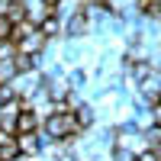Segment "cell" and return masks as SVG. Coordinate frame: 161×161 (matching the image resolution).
Masks as SVG:
<instances>
[{
  "instance_id": "6da1fadb",
  "label": "cell",
  "mask_w": 161,
  "mask_h": 161,
  "mask_svg": "<svg viewBox=\"0 0 161 161\" xmlns=\"http://www.w3.org/2000/svg\"><path fill=\"white\" fill-rule=\"evenodd\" d=\"M42 136H45L48 142H61V139L80 136V126H77L74 110H52V113L42 119Z\"/></svg>"
},
{
  "instance_id": "7a4b0ae2",
  "label": "cell",
  "mask_w": 161,
  "mask_h": 161,
  "mask_svg": "<svg viewBox=\"0 0 161 161\" xmlns=\"http://www.w3.org/2000/svg\"><path fill=\"white\" fill-rule=\"evenodd\" d=\"M87 32H90V19L84 16V13H74V16L64 19V39H74L77 42V39H84Z\"/></svg>"
},
{
  "instance_id": "3957f363",
  "label": "cell",
  "mask_w": 161,
  "mask_h": 161,
  "mask_svg": "<svg viewBox=\"0 0 161 161\" xmlns=\"http://www.w3.org/2000/svg\"><path fill=\"white\" fill-rule=\"evenodd\" d=\"M16 145H19L23 158H39L42 155V136H39V132H23V136H16Z\"/></svg>"
},
{
  "instance_id": "277c9868",
  "label": "cell",
  "mask_w": 161,
  "mask_h": 161,
  "mask_svg": "<svg viewBox=\"0 0 161 161\" xmlns=\"http://www.w3.org/2000/svg\"><path fill=\"white\" fill-rule=\"evenodd\" d=\"M16 48H19V55H36V58H39V55H42V52L48 48V39H45L42 32L36 29V32H32L29 39H23V42H19Z\"/></svg>"
},
{
  "instance_id": "5b68a950",
  "label": "cell",
  "mask_w": 161,
  "mask_h": 161,
  "mask_svg": "<svg viewBox=\"0 0 161 161\" xmlns=\"http://www.w3.org/2000/svg\"><path fill=\"white\" fill-rule=\"evenodd\" d=\"M23 132H42V116H39L36 110H23L19 119H16V136H23Z\"/></svg>"
},
{
  "instance_id": "8992f818",
  "label": "cell",
  "mask_w": 161,
  "mask_h": 161,
  "mask_svg": "<svg viewBox=\"0 0 161 161\" xmlns=\"http://www.w3.org/2000/svg\"><path fill=\"white\" fill-rule=\"evenodd\" d=\"M39 32H42V36L48 39V42H55L58 36H64V19L58 16V13H52V16H45V19H42Z\"/></svg>"
},
{
  "instance_id": "52a82bcc",
  "label": "cell",
  "mask_w": 161,
  "mask_h": 161,
  "mask_svg": "<svg viewBox=\"0 0 161 161\" xmlns=\"http://www.w3.org/2000/svg\"><path fill=\"white\" fill-rule=\"evenodd\" d=\"M3 16H7L13 26H16V23H26V19H29V7H26L23 0H10L7 10H3Z\"/></svg>"
},
{
  "instance_id": "ba28073f",
  "label": "cell",
  "mask_w": 161,
  "mask_h": 161,
  "mask_svg": "<svg viewBox=\"0 0 161 161\" xmlns=\"http://www.w3.org/2000/svg\"><path fill=\"white\" fill-rule=\"evenodd\" d=\"M74 116H77V126L80 129H93V123H97V113H93L90 103H80L77 110H74Z\"/></svg>"
},
{
  "instance_id": "9c48e42d",
  "label": "cell",
  "mask_w": 161,
  "mask_h": 161,
  "mask_svg": "<svg viewBox=\"0 0 161 161\" xmlns=\"http://www.w3.org/2000/svg\"><path fill=\"white\" fill-rule=\"evenodd\" d=\"M16 158H23V155H19V145H16V136H13V139H7L3 145H0V161H16Z\"/></svg>"
},
{
  "instance_id": "30bf717a",
  "label": "cell",
  "mask_w": 161,
  "mask_h": 161,
  "mask_svg": "<svg viewBox=\"0 0 161 161\" xmlns=\"http://www.w3.org/2000/svg\"><path fill=\"white\" fill-rule=\"evenodd\" d=\"M16 55H19V48L13 45L10 39H7V42H0V61H13Z\"/></svg>"
},
{
  "instance_id": "8fae6325",
  "label": "cell",
  "mask_w": 161,
  "mask_h": 161,
  "mask_svg": "<svg viewBox=\"0 0 161 161\" xmlns=\"http://www.w3.org/2000/svg\"><path fill=\"white\" fill-rule=\"evenodd\" d=\"M10 32H13V23L3 16V13H0V42H7V39H10Z\"/></svg>"
},
{
  "instance_id": "7c38bea8",
  "label": "cell",
  "mask_w": 161,
  "mask_h": 161,
  "mask_svg": "<svg viewBox=\"0 0 161 161\" xmlns=\"http://www.w3.org/2000/svg\"><path fill=\"white\" fill-rule=\"evenodd\" d=\"M136 161H161V158H158V152H152V148H145L142 155H136Z\"/></svg>"
},
{
  "instance_id": "4fadbf2b",
  "label": "cell",
  "mask_w": 161,
  "mask_h": 161,
  "mask_svg": "<svg viewBox=\"0 0 161 161\" xmlns=\"http://www.w3.org/2000/svg\"><path fill=\"white\" fill-rule=\"evenodd\" d=\"M42 7H48V10H58V7H61V0H42Z\"/></svg>"
}]
</instances>
